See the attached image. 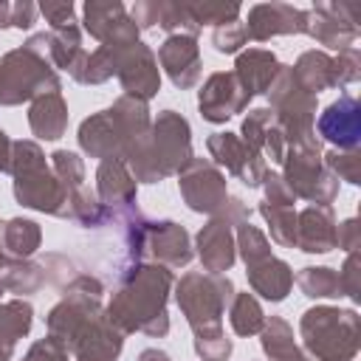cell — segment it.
<instances>
[{
    "mask_svg": "<svg viewBox=\"0 0 361 361\" xmlns=\"http://www.w3.org/2000/svg\"><path fill=\"white\" fill-rule=\"evenodd\" d=\"M319 130L333 144L355 147L358 144V104H355V99H338L336 104H330L319 118Z\"/></svg>",
    "mask_w": 361,
    "mask_h": 361,
    "instance_id": "cell-1",
    "label": "cell"
}]
</instances>
